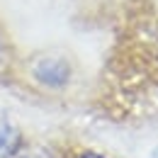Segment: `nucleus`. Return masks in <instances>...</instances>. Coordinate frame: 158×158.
<instances>
[{
    "instance_id": "1",
    "label": "nucleus",
    "mask_w": 158,
    "mask_h": 158,
    "mask_svg": "<svg viewBox=\"0 0 158 158\" xmlns=\"http://www.w3.org/2000/svg\"><path fill=\"white\" fill-rule=\"evenodd\" d=\"M32 73H34V78L39 80L44 88L59 90V88L68 85L73 71H71V63L66 59H61V56H41V59L34 61Z\"/></svg>"
},
{
    "instance_id": "2",
    "label": "nucleus",
    "mask_w": 158,
    "mask_h": 158,
    "mask_svg": "<svg viewBox=\"0 0 158 158\" xmlns=\"http://www.w3.org/2000/svg\"><path fill=\"white\" fill-rule=\"evenodd\" d=\"M12 158H51V153L39 146H22L12 153Z\"/></svg>"
},
{
    "instance_id": "3",
    "label": "nucleus",
    "mask_w": 158,
    "mask_h": 158,
    "mask_svg": "<svg viewBox=\"0 0 158 158\" xmlns=\"http://www.w3.org/2000/svg\"><path fill=\"white\" fill-rule=\"evenodd\" d=\"M0 59H2V51H0Z\"/></svg>"
}]
</instances>
